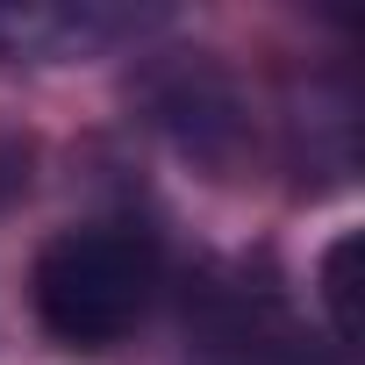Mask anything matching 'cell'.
I'll list each match as a JSON object with an SVG mask.
<instances>
[{
  "instance_id": "obj_1",
  "label": "cell",
  "mask_w": 365,
  "mask_h": 365,
  "mask_svg": "<svg viewBox=\"0 0 365 365\" xmlns=\"http://www.w3.org/2000/svg\"><path fill=\"white\" fill-rule=\"evenodd\" d=\"M150 251L122 230H65L36 258V315L72 351H108L150 301Z\"/></svg>"
},
{
  "instance_id": "obj_3",
  "label": "cell",
  "mask_w": 365,
  "mask_h": 365,
  "mask_svg": "<svg viewBox=\"0 0 365 365\" xmlns=\"http://www.w3.org/2000/svg\"><path fill=\"white\" fill-rule=\"evenodd\" d=\"M351 265H358V230H344L322 258V301H329V322H336L344 344H358V279H351Z\"/></svg>"
},
{
  "instance_id": "obj_2",
  "label": "cell",
  "mask_w": 365,
  "mask_h": 365,
  "mask_svg": "<svg viewBox=\"0 0 365 365\" xmlns=\"http://www.w3.org/2000/svg\"><path fill=\"white\" fill-rule=\"evenodd\" d=\"M122 15L108 8H51V0H0V58H79L108 43Z\"/></svg>"
},
{
  "instance_id": "obj_4",
  "label": "cell",
  "mask_w": 365,
  "mask_h": 365,
  "mask_svg": "<svg viewBox=\"0 0 365 365\" xmlns=\"http://www.w3.org/2000/svg\"><path fill=\"white\" fill-rule=\"evenodd\" d=\"M22 179H29V150L22 143H0V201L22 194Z\"/></svg>"
}]
</instances>
